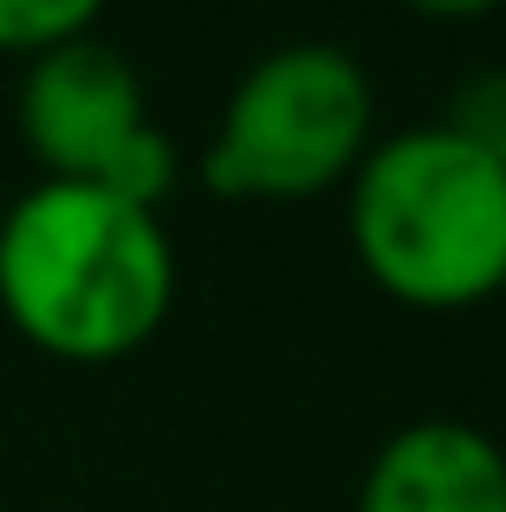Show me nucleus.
<instances>
[{"label":"nucleus","mask_w":506,"mask_h":512,"mask_svg":"<svg viewBox=\"0 0 506 512\" xmlns=\"http://www.w3.org/2000/svg\"><path fill=\"white\" fill-rule=\"evenodd\" d=\"M176 253L156 208L98 182H39L0 214V305L39 350L124 357L169 318Z\"/></svg>","instance_id":"1"},{"label":"nucleus","mask_w":506,"mask_h":512,"mask_svg":"<svg viewBox=\"0 0 506 512\" xmlns=\"http://www.w3.org/2000/svg\"><path fill=\"white\" fill-rule=\"evenodd\" d=\"M20 137L46 163V182H98L137 208L176 188V150L150 124L137 65L91 33L33 52L20 78Z\"/></svg>","instance_id":"4"},{"label":"nucleus","mask_w":506,"mask_h":512,"mask_svg":"<svg viewBox=\"0 0 506 512\" xmlns=\"http://www.w3.org/2000/svg\"><path fill=\"white\" fill-rule=\"evenodd\" d=\"M403 7L429 13V20H474V13H494L500 0H403Z\"/></svg>","instance_id":"7"},{"label":"nucleus","mask_w":506,"mask_h":512,"mask_svg":"<svg viewBox=\"0 0 506 512\" xmlns=\"http://www.w3.org/2000/svg\"><path fill=\"white\" fill-rule=\"evenodd\" d=\"M370 150V78L344 46L292 39L228 91L202 182L234 201H299L351 182Z\"/></svg>","instance_id":"3"},{"label":"nucleus","mask_w":506,"mask_h":512,"mask_svg":"<svg viewBox=\"0 0 506 512\" xmlns=\"http://www.w3.org/2000/svg\"><path fill=\"white\" fill-rule=\"evenodd\" d=\"M481 143H487V150L500 156V175H506V104L494 111V124H487V137H481Z\"/></svg>","instance_id":"8"},{"label":"nucleus","mask_w":506,"mask_h":512,"mask_svg":"<svg viewBox=\"0 0 506 512\" xmlns=\"http://www.w3.org/2000/svg\"><path fill=\"white\" fill-rule=\"evenodd\" d=\"M351 247L390 299L455 312L506 273V175L461 124H422L351 169Z\"/></svg>","instance_id":"2"},{"label":"nucleus","mask_w":506,"mask_h":512,"mask_svg":"<svg viewBox=\"0 0 506 512\" xmlns=\"http://www.w3.org/2000/svg\"><path fill=\"white\" fill-rule=\"evenodd\" d=\"M357 512H506V454L455 415L409 422L377 448Z\"/></svg>","instance_id":"5"},{"label":"nucleus","mask_w":506,"mask_h":512,"mask_svg":"<svg viewBox=\"0 0 506 512\" xmlns=\"http://www.w3.org/2000/svg\"><path fill=\"white\" fill-rule=\"evenodd\" d=\"M500 292H506V273H500Z\"/></svg>","instance_id":"9"},{"label":"nucleus","mask_w":506,"mask_h":512,"mask_svg":"<svg viewBox=\"0 0 506 512\" xmlns=\"http://www.w3.org/2000/svg\"><path fill=\"white\" fill-rule=\"evenodd\" d=\"M104 0H0V52H46L78 39Z\"/></svg>","instance_id":"6"}]
</instances>
